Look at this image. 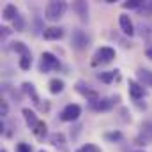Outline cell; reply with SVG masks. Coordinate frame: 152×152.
<instances>
[{"label":"cell","instance_id":"obj_1","mask_svg":"<svg viewBox=\"0 0 152 152\" xmlns=\"http://www.w3.org/2000/svg\"><path fill=\"white\" fill-rule=\"evenodd\" d=\"M67 11V4L66 2H50L44 9V18L50 21H58Z\"/></svg>","mask_w":152,"mask_h":152},{"label":"cell","instance_id":"obj_2","mask_svg":"<svg viewBox=\"0 0 152 152\" xmlns=\"http://www.w3.org/2000/svg\"><path fill=\"white\" fill-rule=\"evenodd\" d=\"M58 67H60V62H58V58H57L53 53L44 51V53L41 55V64H39V71H41V73H50V71L58 69Z\"/></svg>","mask_w":152,"mask_h":152},{"label":"cell","instance_id":"obj_3","mask_svg":"<svg viewBox=\"0 0 152 152\" xmlns=\"http://www.w3.org/2000/svg\"><path fill=\"white\" fill-rule=\"evenodd\" d=\"M76 92L78 94H81L87 101H90V103H96V101H99L101 97H99V94H97V90H94L87 81H83V80H80V81H76L75 85Z\"/></svg>","mask_w":152,"mask_h":152},{"label":"cell","instance_id":"obj_4","mask_svg":"<svg viewBox=\"0 0 152 152\" xmlns=\"http://www.w3.org/2000/svg\"><path fill=\"white\" fill-rule=\"evenodd\" d=\"M92 58H94V60H92L94 66H97V64H108V62H112L115 58V50L112 46H101V48L94 53Z\"/></svg>","mask_w":152,"mask_h":152},{"label":"cell","instance_id":"obj_5","mask_svg":"<svg viewBox=\"0 0 152 152\" xmlns=\"http://www.w3.org/2000/svg\"><path fill=\"white\" fill-rule=\"evenodd\" d=\"M71 44H73V48L78 50V51L87 50L90 46V37L87 36V32L76 28V30H73V34H71Z\"/></svg>","mask_w":152,"mask_h":152},{"label":"cell","instance_id":"obj_6","mask_svg":"<svg viewBox=\"0 0 152 152\" xmlns=\"http://www.w3.org/2000/svg\"><path fill=\"white\" fill-rule=\"evenodd\" d=\"M152 142V122L145 120L140 127V133L136 136V145H149Z\"/></svg>","mask_w":152,"mask_h":152},{"label":"cell","instance_id":"obj_7","mask_svg":"<svg viewBox=\"0 0 152 152\" xmlns=\"http://www.w3.org/2000/svg\"><path fill=\"white\" fill-rule=\"evenodd\" d=\"M118 96H113V97H103V99H99V101H96V103H90V108L94 110V112H108V110H112L113 108L115 103H118Z\"/></svg>","mask_w":152,"mask_h":152},{"label":"cell","instance_id":"obj_8","mask_svg":"<svg viewBox=\"0 0 152 152\" xmlns=\"http://www.w3.org/2000/svg\"><path fill=\"white\" fill-rule=\"evenodd\" d=\"M80 115H81V106L80 104H67L60 112V120H64V122H75V120H78Z\"/></svg>","mask_w":152,"mask_h":152},{"label":"cell","instance_id":"obj_9","mask_svg":"<svg viewBox=\"0 0 152 152\" xmlns=\"http://www.w3.org/2000/svg\"><path fill=\"white\" fill-rule=\"evenodd\" d=\"M127 87H129V96H131L134 101H138V99H142V97L145 96V88H143V85L138 83L136 80H129Z\"/></svg>","mask_w":152,"mask_h":152},{"label":"cell","instance_id":"obj_10","mask_svg":"<svg viewBox=\"0 0 152 152\" xmlns=\"http://www.w3.org/2000/svg\"><path fill=\"white\" fill-rule=\"evenodd\" d=\"M118 25H120V30L126 34V36H134V25L131 21V18L127 14H120L118 16Z\"/></svg>","mask_w":152,"mask_h":152},{"label":"cell","instance_id":"obj_11","mask_svg":"<svg viewBox=\"0 0 152 152\" xmlns=\"http://www.w3.org/2000/svg\"><path fill=\"white\" fill-rule=\"evenodd\" d=\"M42 37L46 41H58V39L64 37V28L60 27H48L42 30Z\"/></svg>","mask_w":152,"mask_h":152},{"label":"cell","instance_id":"obj_12","mask_svg":"<svg viewBox=\"0 0 152 152\" xmlns=\"http://www.w3.org/2000/svg\"><path fill=\"white\" fill-rule=\"evenodd\" d=\"M73 11L80 16L81 21H87V20H88V4H87V2H83V0L75 2V4H73Z\"/></svg>","mask_w":152,"mask_h":152},{"label":"cell","instance_id":"obj_13","mask_svg":"<svg viewBox=\"0 0 152 152\" xmlns=\"http://www.w3.org/2000/svg\"><path fill=\"white\" fill-rule=\"evenodd\" d=\"M136 78H138V83H142L143 87H152V71L151 69L140 67L136 71Z\"/></svg>","mask_w":152,"mask_h":152},{"label":"cell","instance_id":"obj_14","mask_svg":"<svg viewBox=\"0 0 152 152\" xmlns=\"http://www.w3.org/2000/svg\"><path fill=\"white\" fill-rule=\"evenodd\" d=\"M21 113H23V117H25V122H27V126L34 131L36 127H37V124L41 122L37 118V115H36V112H32L30 108H23L21 110Z\"/></svg>","mask_w":152,"mask_h":152},{"label":"cell","instance_id":"obj_15","mask_svg":"<svg viewBox=\"0 0 152 152\" xmlns=\"http://www.w3.org/2000/svg\"><path fill=\"white\" fill-rule=\"evenodd\" d=\"M18 16H20V14H18V9H16V5H12V4H7V5L4 7L2 18H4L5 21H14Z\"/></svg>","mask_w":152,"mask_h":152},{"label":"cell","instance_id":"obj_16","mask_svg":"<svg viewBox=\"0 0 152 152\" xmlns=\"http://www.w3.org/2000/svg\"><path fill=\"white\" fill-rule=\"evenodd\" d=\"M50 92L51 94H60V92H64V88H66V83H64V80H58V78H53L51 81H50Z\"/></svg>","mask_w":152,"mask_h":152},{"label":"cell","instance_id":"obj_17","mask_svg":"<svg viewBox=\"0 0 152 152\" xmlns=\"http://www.w3.org/2000/svg\"><path fill=\"white\" fill-rule=\"evenodd\" d=\"M23 90H25V92L32 97V103H34L36 106H39V103H41V101H39V96H37V92H36V87H34L32 83L25 81V83H23Z\"/></svg>","mask_w":152,"mask_h":152},{"label":"cell","instance_id":"obj_18","mask_svg":"<svg viewBox=\"0 0 152 152\" xmlns=\"http://www.w3.org/2000/svg\"><path fill=\"white\" fill-rule=\"evenodd\" d=\"M12 48H14V51H16V53H20L21 57H32V53H30L28 46H27L25 42H21V41L12 42Z\"/></svg>","mask_w":152,"mask_h":152},{"label":"cell","instance_id":"obj_19","mask_svg":"<svg viewBox=\"0 0 152 152\" xmlns=\"http://www.w3.org/2000/svg\"><path fill=\"white\" fill-rule=\"evenodd\" d=\"M34 134H36L37 140H44V138H46V134H48V126H46L44 120H41L37 124V127L34 129Z\"/></svg>","mask_w":152,"mask_h":152},{"label":"cell","instance_id":"obj_20","mask_svg":"<svg viewBox=\"0 0 152 152\" xmlns=\"http://www.w3.org/2000/svg\"><path fill=\"white\" fill-rule=\"evenodd\" d=\"M50 143L55 145V147L64 145L66 143V134L64 133H53V134H50Z\"/></svg>","mask_w":152,"mask_h":152},{"label":"cell","instance_id":"obj_21","mask_svg":"<svg viewBox=\"0 0 152 152\" xmlns=\"http://www.w3.org/2000/svg\"><path fill=\"white\" fill-rule=\"evenodd\" d=\"M118 71H103V73H97V78L103 81V83H112L115 80V76H117Z\"/></svg>","mask_w":152,"mask_h":152},{"label":"cell","instance_id":"obj_22","mask_svg":"<svg viewBox=\"0 0 152 152\" xmlns=\"http://www.w3.org/2000/svg\"><path fill=\"white\" fill-rule=\"evenodd\" d=\"M138 11L142 12V16H151L152 14V2H142V5H140Z\"/></svg>","mask_w":152,"mask_h":152},{"label":"cell","instance_id":"obj_23","mask_svg":"<svg viewBox=\"0 0 152 152\" xmlns=\"http://www.w3.org/2000/svg\"><path fill=\"white\" fill-rule=\"evenodd\" d=\"M76 152H101V149L96 143H85V145H81Z\"/></svg>","mask_w":152,"mask_h":152},{"label":"cell","instance_id":"obj_24","mask_svg":"<svg viewBox=\"0 0 152 152\" xmlns=\"http://www.w3.org/2000/svg\"><path fill=\"white\" fill-rule=\"evenodd\" d=\"M12 25H14V30H16V32H23V30H25V20H23V16H18V18L12 21Z\"/></svg>","mask_w":152,"mask_h":152},{"label":"cell","instance_id":"obj_25","mask_svg":"<svg viewBox=\"0 0 152 152\" xmlns=\"http://www.w3.org/2000/svg\"><path fill=\"white\" fill-rule=\"evenodd\" d=\"M30 66H32V57H21V58H20V67H21L23 71H28Z\"/></svg>","mask_w":152,"mask_h":152},{"label":"cell","instance_id":"obj_26","mask_svg":"<svg viewBox=\"0 0 152 152\" xmlns=\"http://www.w3.org/2000/svg\"><path fill=\"white\" fill-rule=\"evenodd\" d=\"M104 138L108 142H118V140H122V133L120 131H112V133H106Z\"/></svg>","mask_w":152,"mask_h":152},{"label":"cell","instance_id":"obj_27","mask_svg":"<svg viewBox=\"0 0 152 152\" xmlns=\"http://www.w3.org/2000/svg\"><path fill=\"white\" fill-rule=\"evenodd\" d=\"M140 5H142V2H140V0H127V2H124V4H122V7H124V9H140Z\"/></svg>","mask_w":152,"mask_h":152},{"label":"cell","instance_id":"obj_28","mask_svg":"<svg viewBox=\"0 0 152 152\" xmlns=\"http://www.w3.org/2000/svg\"><path fill=\"white\" fill-rule=\"evenodd\" d=\"M16 152H32V147L28 143H25V142H20L16 145Z\"/></svg>","mask_w":152,"mask_h":152},{"label":"cell","instance_id":"obj_29","mask_svg":"<svg viewBox=\"0 0 152 152\" xmlns=\"http://www.w3.org/2000/svg\"><path fill=\"white\" fill-rule=\"evenodd\" d=\"M0 113H2V117L9 115V104L5 101H2V104H0Z\"/></svg>","mask_w":152,"mask_h":152},{"label":"cell","instance_id":"obj_30","mask_svg":"<svg viewBox=\"0 0 152 152\" xmlns=\"http://www.w3.org/2000/svg\"><path fill=\"white\" fill-rule=\"evenodd\" d=\"M145 57H147L149 60H152V46H147V50H145Z\"/></svg>","mask_w":152,"mask_h":152},{"label":"cell","instance_id":"obj_31","mask_svg":"<svg viewBox=\"0 0 152 152\" xmlns=\"http://www.w3.org/2000/svg\"><path fill=\"white\" fill-rule=\"evenodd\" d=\"M9 34H11V30H9L7 27H2V36L5 37V36H9Z\"/></svg>","mask_w":152,"mask_h":152},{"label":"cell","instance_id":"obj_32","mask_svg":"<svg viewBox=\"0 0 152 152\" xmlns=\"http://www.w3.org/2000/svg\"><path fill=\"white\" fill-rule=\"evenodd\" d=\"M134 152H143V151H134Z\"/></svg>","mask_w":152,"mask_h":152},{"label":"cell","instance_id":"obj_33","mask_svg":"<svg viewBox=\"0 0 152 152\" xmlns=\"http://www.w3.org/2000/svg\"><path fill=\"white\" fill-rule=\"evenodd\" d=\"M39 152H46V151H39Z\"/></svg>","mask_w":152,"mask_h":152}]
</instances>
